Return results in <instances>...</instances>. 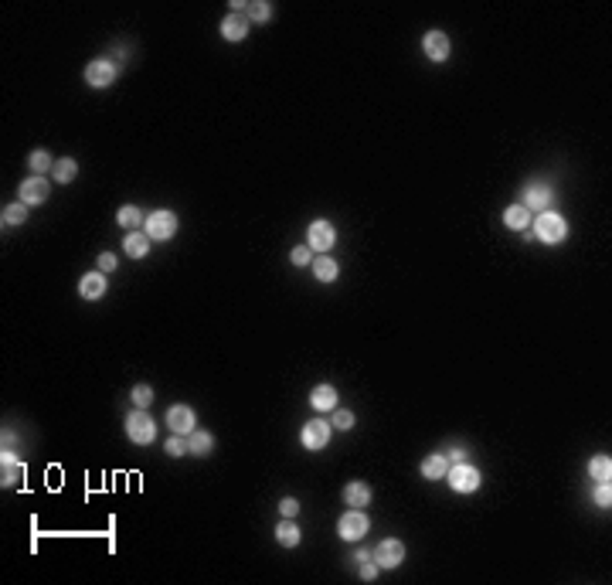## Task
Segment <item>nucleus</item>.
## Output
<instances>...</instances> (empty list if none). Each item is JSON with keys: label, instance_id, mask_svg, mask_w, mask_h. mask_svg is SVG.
Segmentation results:
<instances>
[{"label": "nucleus", "instance_id": "obj_8", "mask_svg": "<svg viewBox=\"0 0 612 585\" xmlns=\"http://www.w3.org/2000/svg\"><path fill=\"white\" fill-rule=\"evenodd\" d=\"M330 432H334V426H330L327 419H310L303 429H300V443H303V449H310V453H320V449H327V443H330Z\"/></svg>", "mask_w": 612, "mask_h": 585}, {"label": "nucleus", "instance_id": "obj_25", "mask_svg": "<svg viewBox=\"0 0 612 585\" xmlns=\"http://www.w3.org/2000/svg\"><path fill=\"white\" fill-rule=\"evenodd\" d=\"M310 266H313V276H317L320 283H334V279L340 276V266L330 256H317Z\"/></svg>", "mask_w": 612, "mask_h": 585}, {"label": "nucleus", "instance_id": "obj_1", "mask_svg": "<svg viewBox=\"0 0 612 585\" xmlns=\"http://www.w3.org/2000/svg\"><path fill=\"white\" fill-rule=\"evenodd\" d=\"M534 239L544 242V245H561L568 239V222L561 218L558 211H541L534 218Z\"/></svg>", "mask_w": 612, "mask_h": 585}, {"label": "nucleus", "instance_id": "obj_30", "mask_svg": "<svg viewBox=\"0 0 612 585\" xmlns=\"http://www.w3.org/2000/svg\"><path fill=\"white\" fill-rule=\"evenodd\" d=\"M17 480H21V466L14 463V453L4 449V487H14Z\"/></svg>", "mask_w": 612, "mask_h": 585}, {"label": "nucleus", "instance_id": "obj_33", "mask_svg": "<svg viewBox=\"0 0 612 585\" xmlns=\"http://www.w3.org/2000/svg\"><path fill=\"white\" fill-rule=\"evenodd\" d=\"M337 432H347L354 429V412H347V409H334V422H330Z\"/></svg>", "mask_w": 612, "mask_h": 585}, {"label": "nucleus", "instance_id": "obj_18", "mask_svg": "<svg viewBox=\"0 0 612 585\" xmlns=\"http://www.w3.org/2000/svg\"><path fill=\"white\" fill-rule=\"evenodd\" d=\"M337 388H334V385H317V388H313V392H310V405H313V409H317V412H334V409H337Z\"/></svg>", "mask_w": 612, "mask_h": 585}, {"label": "nucleus", "instance_id": "obj_40", "mask_svg": "<svg viewBox=\"0 0 612 585\" xmlns=\"http://www.w3.org/2000/svg\"><path fill=\"white\" fill-rule=\"evenodd\" d=\"M368 558H371V551H368L364 545H361V548L354 551V565H357V562H368Z\"/></svg>", "mask_w": 612, "mask_h": 585}, {"label": "nucleus", "instance_id": "obj_32", "mask_svg": "<svg viewBox=\"0 0 612 585\" xmlns=\"http://www.w3.org/2000/svg\"><path fill=\"white\" fill-rule=\"evenodd\" d=\"M133 405L136 409H150L153 405V388L150 385H136L133 388Z\"/></svg>", "mask_w": 612, "mask_h": 585}, {"label": "nucleus", "instance_id": "obj_14", "mask_svg": "<svg viewBox=\"0 0 612 585\" xmlns=\"http://www.w3.org/2000/svg\"><path fill=\"white\" fill-rule=\"evenodd\" d=\"M79 296L82 300H89V303H96V300H102L106 296V273H85L82 279H79Z\"/></svg>", "mask_w": 612, "mask_h": 585}, {"label": "nucleus", "instance_id": "obj_28", "mask_svg": "<svg viewBox=\"0 0 612 585\" xmlns=\"http://www.w3.org/2000/svg\"><path fill=\"white\" fill-rule=\"evenodd\" d=\"M249 24H269L272 21V4L269 0H255V4H249Z\"/></svg>", "mask_w": 612, "mask_h": 585}, {"label": "nucleus", "instance_id": "obj_3", "mask_svg": "<svg viewBox=\"0 0 612 585\" xmlns=\"http://www.w3.org/2000/svg\"><path fill=\"white\" fill-rule=\"evenodd\" d=\"M177 215L170 211V208H157V211H150L147 215V225H143V232L150 235L153 242H170L174 235H177Z\"/></svg>", "mask_w": 612, "mask_h": 585}, {"label": "nucleus", "instance_id": "obj_29", "mask_svg": "<svg viewBox=\"0 0 612 585\" xmlns=\"http://www.w3.org/2000/svg\"><path fill=\"white\" fill-rule=\"evenodd\" d=\"M28 167H31V174H41V177H45V174L55 167V160H51L48 150H31V154H28Z\"/></svg>", "mask_w": 612, "mask_h": 585}, {"label": "nucleus", "instance_id": "obj_27", "mask_svg": "<svg viewBox=\"0 0 612 585\" xmlns=\"http://www.w3.org/2000/svg\"><path fill=\"white\" fill-rule=\"evenodd\" d=\"M0 222H4V228H17V225L28 222V205L24 201H14V205L4 208V215H0Z\"/></svg>", "mask_w": 612, "mask_h": 585}, {"label": "nucleus", "instance_id": "obj_10", "mask_svg": "<svg viewBox=\"0 0 612 585\" xmlns=\"http://www.w3.org/2000/svg\"><path fill=\"white\" fill-rule=\"evenodd\" d=\"M17 194H21V201H24L28 208L45 205V201H48V194H51V184L41 177V174H31V177L21 184V191H17Z\"/></svg>", "mask_w": 612, "mask_h": 585}, {"label": "nucleus", "instance_id": "obj_12", "mask_svg": "<svg viewBox=\"0 0 612 585\" xmlns=\"http://www.w3.org/2000/svg\"><path fill=\"white\" fill-rule=\"evenodd\" d=\"M422 52L429 62H446L453 55V45H449V35L446 31H429L422 38Z\"/></svg>", "mask_w": 612, "mask_h": 585}, {"label": "nucleus", "instance_id": "obj_23", "mask_svg": "<svg viewBox=\"0 0 612 585\" xmlns=\"http://www.w3.org/2000/svg\"><path fill=\"white\" fill-rule=\"evenodd\" d=\"M504 225H507L510 232H527L531 228V211L524 205H510L504 211Z\"/></svg>", "mask_w": 612, "mask_h": 585}, {"label": "nucleus", "instance_id": "obj_7", "mask_svg": "<svg viewBox=\"0 0 612 585\" xmlns=\"http://www.w3.org/2000/svg\"><path fill=\"white\" fill-rule=\"evenodd\" d=\"M119 79V65L116 62H109V58H92L89 65H85V82L92 89H109L116 86Z\"/></svg>", "mask_w": 612, "mask_h": 585}, {"label": "nucleus", "instance_id": "obj_24", "mask_svg": "<svg viewBox=\"0 0 612 585\" xmlns=\"http://www.w3.org/2000/svg\"><path fill=\"white\" fill-rule=\"evenodd\" d=\"M116 222H119V228H126V232H136L140 225H147V218H143V208L123 205V208L116 211Z\"/></svg>", "mask_w": 612, "mask_h": 585}, {"label": "nucleus", "instance_id": "obj_37", "mask_svg": "<svg viewBox=\"0 0 612 585\" xmlns=\"http://www.w3.org/2000/svg\"><path fill=\"white\" fill-rule=\"evenodd\" d=\"M357 572H361V579H364V582H374L381 568L374 565V558H368V562H357Z\"/></svg>", "mask_w": 612, "mask_h": 585}, {"label": "nucleus", "instance_id": "obj_34", "mask_svg": "<svg viewBox=\"0 0 612 585\" xmlns=\"http://www.w3.org/2000/svg\"><path fill=\"white\" fill-rule=\"evenodd\" d=\"M167 456H187V436H177V432H170V439H167Z\"/></svg>", "mask_w": 612, "mask_h": 585}, {"label": "nucleus", "instance_id": "obj_22", "mask_svg": "<svg viewBox=\"0 0 612 585\" xmlns=\"http://www.w3.org/2000/svg\"><path fill=\"white\" fill-rule=\"evenodd\" d=\"M211 449H215V436L208 429H194L187 436V453H191V456H208Z\"/></svg>", "mask_w": 612, "mask_h": 585}, {"label": "nucleus", "instance_id": "obj_2", "mask_svg": "<svg viewBox=\"0 0 612 585\" xmlns=\"http://www.w3.org/2000/svg\"><path fill=\"white\" fill-rule=\"evenodd\" d=\"M126 439L133 446H150L157 439V422H153V415L147 409H133L126 415Z\"/></svg>", "mask_w": 612, "mask_h": 585}, {"label": "nucleus", "instance_id": "obj_36", "mask_svg": "<svg viewBox=\"0 0 612 585\" xmlns=\"http://www.w3.org/2000/svg\"><path fill=\"white\" fill-rule=\"evenodd\" d=\"M96 266H99V273H106V276H109V273H116V266H119V259H116V256H113V252H102V256H99V259H96Z\"/></svg>", "mask_w": 612, "mask_h": 585}, {"label": "nucleus", "instance_id": "obj_15", "mask_svg": "<svg viewBox=\"0 0 612 585\" xmlns=\"http://www.w3.org/2000/svg\"><path fill=\"white\" fill-rule=\"evenodd\" d=\"M371 483H364V480H351L347 487H344V504L347 507H357V511H364L368 504H371Z\"/></svg>", "mask_w": 612, "mask_h": 585}, {"label": "nucleus", "instance_id": "obj_20", "mask_svg": "<svg viewBox=\"0 0 612 585\" xmlns=\"http://www.w3.org/2000/svg\"><path fill=\"white\" fill-rule=\"evenodd\" d=\"M276 541H279L283 548H296V545L303 541V531H300V524H296L293 517L279 521V524H276Z\"/></svg>", "mask_w": 612, "mask_h": 585}, {"label": "nucleus", "instance_id": "obj_17", "mask_svg": "<svg viewBox=\"0 0 612 585\" xmlns=\"http://www.w3.org/2000/svg\"><path fill=\"white\" fill-rule=\"evenodd\" d=\"M150 245L153 239L147 235V232H126V239H123V252L130 259H147L150 256Z\"/></svg>", "mask_w": 612, "mask_h": 585}, {"label": "nucleus", "instance_id": "obj_35", "mask_svg": "<svg viewBox=\"0 0 612 585\" xmlns=\"http://www.w3.org/2000/svg\"><path fill=\"white\" fill-rule=\"evenodd\" d=\"M289 262H293V266H300V269H303V266H310V262H313V249H310V245H296V249L289 252Z\"/></svg>", "mask_w": 612, "mask_h": 585}, {"label": "nucleus", "instance_id": "obj_4", "mask_svg": "<svg viewBox=\"0 0 612 585\" xmlns=\"http://www.w3.org/2000/svg\"><path fill=\"white\" fill-rule=\"evenodd\" d=\"M306 245H310L317 256H327V252L337 245V228H334V222H327V218L310 222V228H306Z\"/></svg>", "mask_w": 612, "mask_h": 585}, {"label": "nucleus", "instance_id": "obj_21", "mask_svg": "<svg viewBox=\"0 0 612 585\" xmlns=\"http://www.w3.org/2000/svg\"><path fill=\"white\" fill-rule=\"evenodd\" d=\"M51 177H55V184H72L79 177V160L75 157H58L55 167H51Z\"/></svg>", "mask_w": 612, "mask_h": 585}, {"label": "nucleus", "instance_id": "obj_11", "mask_svg": "<svg viewBox=\"0 0 612 585\" xmlns=\"http://www.w3.org/2000/svg\"><path fill=\"white\" fill-rule=\"evenodd\" d=\"M167 426L177 436H191V432L198 429V415H194L191 405H174V409H167Z\"/></svg>", "mask_w": 612, "mask_h": 585}, {"label": "nucleus", "instance_id": "obj_5", "mask_svg": "<svg viewBox=\"0 0 612 585\" xmlns=\"http://www.w3.org/2000/svg\"><path fill=\"white\" fill-rule=\"evenodd\" d=\"M446 483H449L456 494H476V490H480V483H483V477H480V470H476V466H470L466 460H463V463L449 466Z\"/></svg>", "mask_w": 612, "mask_h": 585}, {"label": "nucleus", "instance_id": "obj_39", "mask_svg": "<svg viewBox=\"0 0 612 585\" xmlns=\"http://www.w3.org/2000/svg\"><path fill=\"white\" fill-rule=\"evenodd\" d=\"M446 456H449V463H463V456H466V449H463V446H459V443H456V446H449V449H446Z\"/></svg>", "mask_w": 612, "mask_h": 585}, {"label": "nucleus", "instance_id": "obj_19", "mask_svg": "<svg viewBox=\"0 0 612 585\" xmlns=\"http://www.w3.org/2000/svg\"><path fill=\"white\" fill-rule=\"evenodd\" d=\"M221 38L225 41H245V35H249V18H242V14H228V18L221 21Z\"/></svg>", "mask_w": 612, "mask_h": 585}, {"label": "nucleus", "instance_id": "obj_13", "mask_svg": "<svg viewBox=\"0 0 612 585\" xmlns=\"http://www.w3.org/2000/svg\"><path fill=\"white\" fill-rule=\"evenodd\" d=\"M521 205L527 208V211H551V205H555V194H551V188L548 184H527L524 188V201Z\"/></svg>", "mask_w": 612, "mask_h": 585}, {"label": "nucleus", "instance_id": "obj_38", "mask_svg": "<svg viewBox=\"0 0 612 585\" xmlns=\"http://www.w3.org/2000/svg\"><path fill=\"white\" fill-rule=\"evenodd\" d=\"M279 514H283V517H296V514H300V500H296V497H283V500H279Z\"/></svg>", "mask_w": 612, "mask_h": 585}, {"label": "nucleus", "instance_id": "obj_16", "mask_svg": "<svg viewBox=\"0 0 612 585\" xmlns=\"http://www.w3.org/2000/svg\"><path fill=\"white\" fill-rule=\"evenodd\" d=\"M449 456H446V453H429V456H425L422 460V466H419V470H422V477L425 480H446V473H449Z\"/></svg>", "mask_w": 612, "mask_h": 585}, {"label": "nucleus", "instance_id": "obj_26", "mask_svg": "<svg viewBox=\"0 0 612 585\" xmlns=\"http://www.w3.org/2000/svg\"><path fill=\"white\" fill-rule=\"evenodd\" d=\"M589 477H592L595 483H599V480H612V456H609V453H599V456H592V460H589Z\"/></svg>", "mask_w": 612, "mask_h": 585}, {"label": "nucleus", "instance_id": "obj_6", "mask_svg": "<svg viewBox=\"0 0 612 585\" xmlns=\"http://www.w3.org/2000/svg\"><path fill=\"white\" fill-rule=\"evenodd\" d=\"M371 531V517L364 514V511H357V507H351L347 514L337 521V534H340V541H361L364 534Z\"/></svg>", "mask_w": 612, "mask_h": 585}, {"label": "nucleus", "instance_id": "obj_9", "mask_svg": "<svg viewBox=\"0 0 612 585\" xmlns=\"http://www.w3.org/2000/svg\"><path fill=\"white\" fill-rule=\"evenodd\" d=\"M371 558L378 568H398L405 562V545H402L398 538H385V541L371 551Z\"/></svg>", "mask_w": 612, "mask_h": 585}, {"label": "nucleus", "instance_id": "obj_31", "mask_svg": "<svg viewBox=\"0 0 612 585\" xmlns=\"http://www.w3.org/2000/svg\"><path fill=\"white\" fill-rule=\"evenodd\" d=\"M595 504H599L602 511H609V507H612V487H609V480L595 483Z\"/></svg>", "mask_w": 612, "mask_h": 585}]
</instances>
